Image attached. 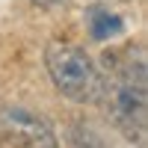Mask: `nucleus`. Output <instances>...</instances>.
Segmentation results:
<instances>
[{
    "label": "nucleus",
    "instance_id": "obj_3",
    "mask_svg": "<svg viewBox=\"0 0 148 148\" xmlns=\"http://www.w3.org/2000/svg\"><path fill=\"white\" fill-rule=\"evenodd\" d=\"M0 133L18 148H59L51 121L33 113L30 107H3L0 110Z\"/></svg>",
    "mask_w": 148,
    "mask_h": 148
},
{
    "label": "nucleus",
    "instance_id": "obj_2",
    "mask_svg": "<svg viewBox=\"0 0 148 148\" xmlns=\"http://www.w3.org/2000/svg\"><path fill=\"white\" fill-rule=\"evenodd\" d=\"M45 68L51 74L59 95H65L74 104H95L101 95L104 74L98 71L92 56L77 45L51 42L45 47Z\"/></svg>",
    "mask_w": 148,
    "mask_h": 148
},
{
    "label": "nucleus",
    "instance_id": "obj_6",
    "mask_svg": "<svg viewBox=\"0 0 148 148\" xmlns=\"http://www.w3.org/2000/svg\"><path fill=\"white\" fill-rule=\"evenodd\" d=\"M33 6H39V9H56V6H62L65 0H30Z\"/></svg>",
    "mask_w": 148,
    "mask_h": 148
},
{
    "label": "nucleus",
    "instance_id": "obj_4",
    "mask_svg": "<svg viewBox=\"0 0 148 148\" xmlns=\"http://www.w3.org/2000/svg\"><path fill=\"white\" fill-rule=\"evenodd\" d=\"M83 21H86V33L95 42H110V39H119L125 33V18L116 9H110L107 3H89Z\"/></svg>",
    "mask_w": 148,
    "mask_h": 148
},
{
    "label": "nucleus",
    "instance_id": "obj_1",
    "mask_svg": "<svg viewBox=\"0 0 148 148\" xmlns=\"http://www.w3.org/2000/svg\"><path fill=\"white\" fill-rule=\"evenodd\" d=\"M119 59V56H116ZM98 101L104 104L110 121L125 136L142 148L148 127V65L142 47H127L125 56L113 62L110 77L101 83Z\"/></svg>",
    "mask_w": 148,
    "mask_h": 148
},
{
    "label": "nucleus",
    "instance_id": "obj_5",
    "mask_svg": "<svg viewBox=\"0 0 148 148\" xmlns=\"http://www.w3.org/2000/svg\"><path fill=\"white\" fill-rule=\"evenodd\" d=\"M65 145L68 148H107L104 136L89 121H71L68 130H65Z\"/></svg>",
    "mask_w": 148,
    "mask_h": 148
}]
</instances>
